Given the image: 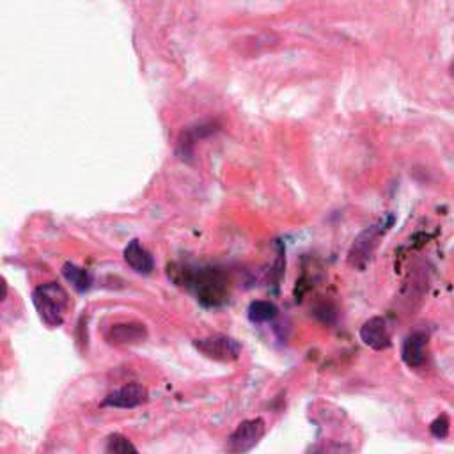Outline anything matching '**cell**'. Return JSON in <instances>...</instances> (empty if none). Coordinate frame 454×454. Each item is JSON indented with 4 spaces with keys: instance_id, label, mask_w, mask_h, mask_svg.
<instances>
[{
    "instance_id": "obj_4",
    "label": "cell",
    "mask_w": 454,
    "mask_h": 454,
    "mask_svg": "<svg viewBox=\"0 0 454 454\" xmlns=\"http://www.w3.org/2000/svg\"><path fill=\"white\" fill-rule=\"evenodd\" d=\"M194 347L195 350L201 351L204 357L216 362L238 361V357L242 355V344H240L236 339L222 334L195 339Z\"/></svg>"
},
{
    "instance_id": "obj_1",
    "label": "cell",
    "mask_w": 454,
    "mask_h": 454,
    "mask_svg": "<svg viewBox=\"0 0 454 454\" xmlns=\"http://www.w3.org/2000/svg\"><path fill=\"white\" fill-rule=\"evenodd\" d=\"M167 274L176 284L187 286L195 293L197 302L204 307H220L229 298V281L216 268H192L183 264H169Z\"/></svg>"
},
{
    "instance_id": "obj_7",
    "label": "cell",
    "mask_w": 454,
    "mask_h": 454,
    "mask_svg": "<svg viewBox=\"0 0 454 454\" xmlns=\"http://www.w3.org/2000/svg\"><path fill=\"white\" fill-rule=\"evenodd\" d=\"M383 229L378 226L368 227L366 231H362L361 235L355 240L354 247L350 250V256H348V261H350L351 267L364 268L366 263L369 261V257L375 252V247L378 243V238L382 236Z\"/></svg>"
},
{
    "instance_id": "obj_6",
    "label": "cell",
    "mask_w": 454,
    "mask_h": 454,
    "mask_svg": "<svg viewBox=\"0 0 454 454\" xmlns=\"http://www.w3.org/2000/svg\"><path fill=\"white\" fill-rule=\"evenodd\" d=\"M149 394L148 389L139 383H128V385L120 387L117 390L108 394L103 401L101 407L108 408H137L141 404H144L148 401Z\"/></svg>"
},
{
    "instance_id": "obj_8",
    "label": "cell",
    "mask_w": 454,
    "mask_h": 454,
    "mask_svg": "<svg viewBox=\"0 0 454 454\" xmlns=\"http://www.w3.org/2000/svg\"><path fill=\"white\" fill-rule=\"evenodd\" d=\"M361 339L371 350L382 351L390 347V330L387 320L382 316H373L361 327Z\"/></svg>"
},
{
    "instance_id": "obj_13",
    "label": "cell",
    "mask_w": 454,
    "mask_h": 454,
    "mask_svg": "<svg viewBox=\"0 0 454 454\" xmlns=\"http://www.w3.org/2000/svg\"><path fill=\"white\" fill-rule=\"evenodd\" d=\"M215 127H216L215 121H209V123H199L197 127L188 128V130L183 132V135H181L180 146L181 148H187V146L195 144L197 141H201V139L208 137L209 134H213V132L219 130V128H215Z\"/></svg>"
},
{
    "instance_id": "obj_15",
    "label": "cell",
    "mask_w": 454,
    "mask_h": 454,
    "mask_svg": "<svg viewBox=\"0 0 454 454\" xmlns=\"http://www.w3.org/2000/svg\"><path fill=\"white\" fill-rule=\"evenodd\" d=\"M429 431H431V435L435 436V438H446V436L449 435V419H447L446 415L436 417L435 421L431 422V426H429Z\"/></svg>"
},
{
    "instance_id": "obj_11",
    "label": "cell",
    "mask_w": 454,
    "mask_h": 454,
    "mask_svg": "<svg viewBox=\"0 0 454 454\" xmlns=\"http://www.w3.org/2000/svg\"><path fill=\"white\" fill-rule=\"evenodd\" d=\"M62 275L73 286V289L78 293H86L93 286V275H91V272L75 263H64Z\"/></svg>"
},
{
    "instance_id": "obj_18",
    "label": "cell",
    "mask_w": 454,
    "mask_h": 454,
    "mask_svg": "<svg viewBox=\"0 0 454 454\" xmlns=\"http://www.w3.org/2000/svg\"><path fill=\"white\" fill-rule=\"evenodd\" d=\"M321 454H323V453H321Z\"/></svg>"
},
{
    "instance_id": "obj_14",
    "label": "cell",
    "mask_w": 454,
    "mask_h": 454,
    "mask_svg": "<svg viewBox=\"0 0 454 454\" xmlns=\"http://www.w3.org/2000/svg\"><path fill=\"white\" fill-rule=\"evenodd\" d=\"M107 454H141L137 447L121 433H114L107 440Z\"/></svg>"
},
{
    "instance_id": "obj_16",
    "label": "cell",
    "mask_w": 454,
    "mask_h": 454,
    "mask_svg": "<svg viewBox=\"0 0 454 454\" xmlns=\"http://www.w3.org/2000/svg\"><path fill=\"white\" fill-rule=\"evenodd\" d=\"M316 316L320 318L321 321H323V323H334V320H335V310L332 309L330 305H328V303H321V305H318L316 309Z\"/></svg>"
},
{
    "instance_id": "obj_17",
    "label": "cell",
    "mask_w": 454,
    "mask_h": 454,
    "mask_svg": "<svg viewBox=\"0 0 454 454\" xmlns=\"http://www.w3.org/2000/svg\"><path fill=\"white\" fill-rule=\"evenodd\" d=\"M449 75L454 78V61L450 62V66H449Z\"/></svg>"
},
{
    "instance_id": "obj_5",
    "label": "cell",
    "mask_w": 454,
    "mask_h": 454,
    "mask_svg": "<svg viewBox=\"0 0 454 454\" xmlns=\"http://www.w3.org/2000/svg\"><path fill=\"white\" fill-rule=\"evenodd\" d=\"M148 327L139 321H128V323L112 325L105 334L108 344L114 347H132V344H141L148 339Z\"/></svg>"
},
{
    "instance_id": "obj_9",
    "label": "cell",
    "mask_w": 454,
    "mask_h": 454,
    "mask_svg": "<svg viewBox=\"0 0 454 454\" xmlns=\"http://www.w3.org/2000/svg\"><path fill=\"white\" fill-rule=\"evenodd\" d=\"M426 347H428V335L424 332H414L408 335L401 350L404 364L408 368H421L426 361Z\"/></svg>"
},
{
    "instance_id": "obj_3",
    "label": "cell",
    "mask_w": 454,
    "mask_h": 454,
    "mask_svg": "<svg viewBox=\"0 0 454 454\" xmlns=\"http://www.w3.org/2000/svg\"><path fill=\"white\" fill-rule=\"evenodd\" d=\"M264 431H267V424L261 417L242 421L235 431L227 436L226 450L229 454H247L261 442Z\"/></svg>"
},
{
    "instance_id": "obj_12",
    "label": "cell",
    "mask_w": 454,
    "mask_h": 454,
    "mask_svg": "<svg viewBox=\"0 0 454 454\" xmlns=\"http://www.w3.org/2000/svg\"><path fill=\"white\" fill-rule=\"evenodd\" d=\"M249 320L252 323H267V321H272L275 316H277L279 309L274 302H268V300H256L249 305Z\"/></svg>"
},
{
    "instance_id": "obj_2",
    "label": "cell",
    "mask_w": 454,
    "mask_h": 454,
    "mask_svg": "<svg viewBox=\"0 0 454 454\" xmlns=\"http://www.w3.org/2000/svg\"><path fill=\"white\" fill-rule=\"evenodd\" d=\"M33 303L47 327L57 328L64 323V313L69 305V296L59 282H47L33 291Z\"/></svg>"
},
{
    "instance_id": "obj_10",
    "label": "cell",
    "mask_w": 454,
    "mask_h": 454,
    "mask_svg": "<svg viewBox=\"0 0 454 454\" xmlns=\"http://www.w3.org/2000/svg\"><path fill=\"white\" fill-rule=\"evenodd\" d=\"M123 257L128 263V267L134 272L142 275H149L153 270H155V261H153V256L141 245L139 240H132L128 242V245L124 247Z\"/></svg>"
}]
</instances>
